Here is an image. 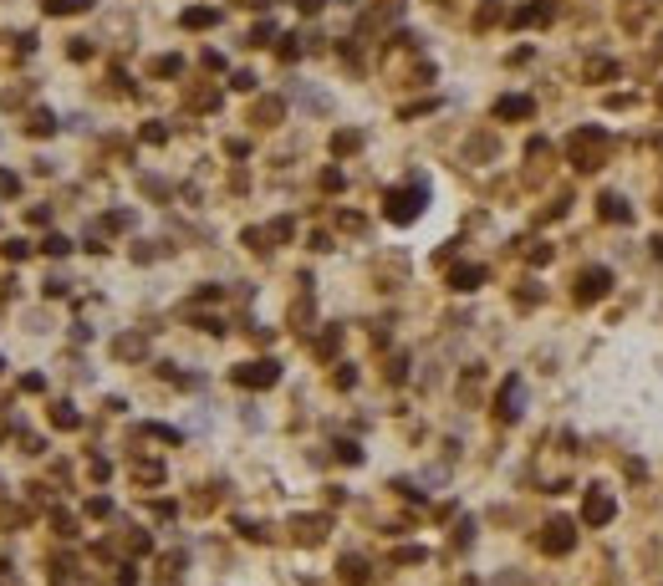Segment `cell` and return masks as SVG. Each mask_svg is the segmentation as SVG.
<instances>
[{"label": "cell", "instance_id": "1", "mask_svg": "<svg viewBox=\"0 0 663 586\" xmlns=\"http://www.w3.org/2000/svg\"><path fill=\"white\" fill-rule=\"evenodd\" d=\"M571 163L576 168H597V163H602V148H607V133H602V127H582V133H571Z\"/></svg>", "mask_w": 663, "mask_h": 586}, {"label": "cell", "instance_id": "15", "mask_svg": "<svg viewBox=\"0 0 663 586\" xmlns=\"http://www.w3.org/2000/svg\"><path fill=\"white\" fill-rule=\"evenodd\" d=\"M87 0H47V11H82Z\"/></svg>", "mask_w": 663, "mask_h": 586}, {"label": "cell", "instance_id": "8", "mask_svg": "<svg viewBox=\"0 0 663 586\" xmlns=\"http://www.w3.org/2000/svg\"><path fill=\"white\" fill-rule=\"evenodd\" d=\"M521 413V378H510L500 387V418H516Z\"/></svg>", "mask_w": 663, "mask_h": 586}, {"label": "cell", "instance_id": "16", "mask_svg": "<svg viewBox=\"0 0 663 586\" xmlns=\"http://www.w3.org/2000/svg\"><path fill=\"white\" fill-rule=\"evenodd\" d=\"M658 56H663V36H658Z\"/></svg>", "mask_w": 663, "mask_h": 586}, {"label": "cell", "instance_id": "13", "mask_svg": "<svg viewBox=\"0 0 663 586\" xmlns=\"http://www.w3.org/2000/svg\"><path fill=\"white\" fill-rule=\"evenodd\" d=\"M184 26H215V11H189Z\"/></svg>", "mask_w": 663, "mask_h": 586}, {"label": "cell", "instance_id": "3", "mask_svg": "<svg viewBox=\"0 0 663 586\" xmlns=\"http://www.w3.org/2000/svg\"><path fill=\"white\" fill-rule=\"evenodd\" d=\"M275 378H281V367H275V362H250V367L235 373V382H245V387H271Z\"/></svg>", "mask_w": 663, "mask_h": 586}, {"label": "cell", "instance_id": "4", "mask_svg": "<svg viewBox=\"0 0 663 586\" xmlns=\"http://www.w3.org/2000/svg\"><path fill=\"white\" fill-rule=\"evenodd\" d=\"M541 546H546V551H571V546H576L571 520H551V525H546V535H541Z\"/></svg>", "mask_w": 663, "mask_h": 586}, {"label": "cell", "instance_id": "9", "mask_svg": "<svg viewBox=\"0 0 663 586\" xmlns=\"http://www.w3.org/2000/svg\"><path fill=\"white\" fill-rule=\"evenodd\" d=\"M551 0H541V6H526V11H516V26H546V20H551Z\"/></svg>", "mask_w": 663, "mask_h": 586}, {"label": "cell", "instance_id": "12", "mask_svg": "<svg viewBox=\"0 0 663 586\" xmlns=\"http://www.w3.org/2000/svg\"><path fill=\"white\" fill-rule=\"evenodd\" d=\"M587 77H592V82H607V77H617V67H612L607 56H592V61H587Z\"/></svg>", "mask_w": 663, "mask_h": 586}, {"label": "cell", "instance_id": "14", "mask_svg": "<svg viewBox=\"0 0 663 586\" xmlns=\"http://www.w3.org/2000/svg\"><path fill=\"white\" fill-rule=\"evenodd\" d=\"M332 148H337V154H352V148H357V133H337Z\"/></svg>", "mask_w": 663, "mask_h": 586}, {"label": "cell", "instance_id": "11", "mask_svg": "<svg viewBox=\"0 0 663 586\" xmlns=\"http://www.w3.org/2000/svg\"><path fill=\"white\" fill-rule=\"evenodd\" d=\"M495 113H500V118H531V97H505Z\"/></svg>", "mask_w": 663, "mask_h": 586}, {"label": "cell", "instance_id": "5", "mask_svg": "<svg viewBox=\"0 0 663 586\" xmlns=\"http://www.w3.org/2000/svg\"><path fill=\"white\" fill-rule=\"evenodd\" d=\"M612 494H602V490H592L587 494V510H582V520H587V525H607V520H612Z\"/></svg>", "mask_w": 663, "mask_h": 586}, {"label": "cell", "instance_id": "6", "mask_svg": "<svg viewBox=\"0 0 663 586\" xmlns=\"http://www.w3.org/2000/svg\"><path fill=\"white\" fill-rule=\"evenodd\" d=\"M419 204H423V194H419V189H414V194H393V199H388V220L409 225L414 214H419Z\"/></svg>", "mask_w": 663, "mask_h": 586}, {"label": "cell", "instance_id": "10", "mask_svg": "<svg viewBox=\"0 0 663 586\" xmlns=\"http://www.w3.org/2000/svg\"><path fill=\"white\" fill-rule=\"evenodd\" d=\"M480 280H485V270H480V266H459V270H454V291H475Z\"/></svg>", "mask_w": 663, "mask_h": 586}, {"label": "cell", "instance_id": "2", "mask_svg": "<svg viewBox=\"0 0 663 586\" xmlns=\"http://www.w3.org/2000/svg\"><path fill=\"white\" fill-rule=\"evenodd\" d=\"M607 286H612V270L592 266V270H582V275H576V301H582V306H592L597 296H607Z\"/></svg>", "mask_w": 663, "mask_h": 586}, {"label": "cell", "instance_id": "7", "mask_svg": "<svg viewBox=\"0 0 663 586\" xmlns=\"http://www.w3.org/2000/svg\"><path fill=\"white\" fill-rule=\"evenodd\" d=\"M597 214H607L612 225H628V220H633L628 199H617V194H602V199H597Z\"/></svg>", "mask_w": 663, "mask_h": 586}]
</instances>
